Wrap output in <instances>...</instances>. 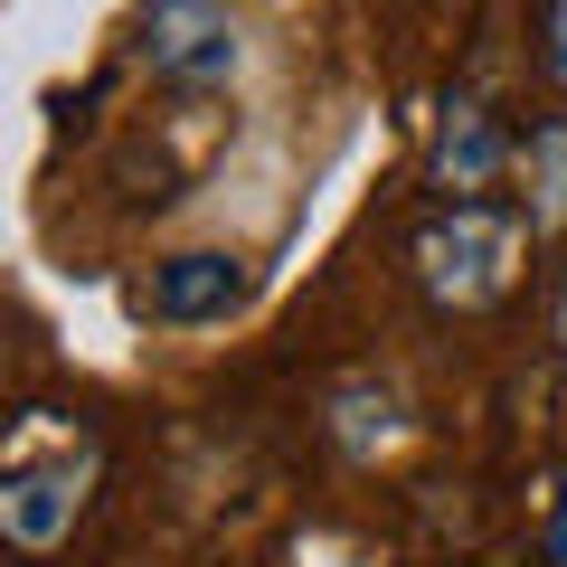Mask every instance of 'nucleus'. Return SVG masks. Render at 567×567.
Segmentation results:
<instances>
[{"instance_id":"nucleus-5","label":"nucleus","mask_w":567,"mask_h":567,"mask_svg":"<svg viewBox=\"0 0 567 567\" xmlns=\"http://www.w3.org/2000/svg\"><path fill=\"white\" fill-rule=\"evenodd\" d=\"M322 416H331V445H341L350 464H388V454L406 445V406H398V388H379L369 369H350V379H331Z\"/></svg>"},{"instance_id":"nucleus-1","label":"nucleus","mask_w":567,"mask_h":567,"mask_svg":"<svg viewBox=\"0 0 567 567\" xmlns=\"http://www.w3.org/2000/svg\"><path fill=\"white\" fill-rule=\"evenodd\" d=\"M95 435L66 416H20L10 425V445H0V539L29 548V558H48V548H66V529L85 520V502H95Z\"/></svg>"},{"instance_id":"nucleus-7","label":"nucleus","mask_w":567,"mask_h":567,"mask_svg":"<svg viewBox=\"0 0 567 567\" xmlns=\"http://www.w3.org/2000/svg\"><path fill=\"white\" fill-rule=\"evenodd\" d=\"M520 181H529V237H558L567 227V123H539L529 133V152H520Z\"/></svg>"},{"instance_id":"nucleus-8","label":"nucleus","mask_w":567,"mask_h":567,"mask_svg":"<svg viewBox=\"0 0 567 567\" xmlns=\"http://www.w3.org/2000/svg\"><path fill=\"white\" fill-rule=\"evenodd\" d=\"M539 58H548V76H558V95H567V0H548V48Z\"/></svg>"},{"instance_id":"nucleus-4","label":"nucleus","mask_w":567,"mask_h":567,"mask_svg":"<svg viewBox=\"0 0 567 567\" xmlns=\"http://www.w3.org/2000/svg\"><path fill=\"white\" fill-rule=\"evenodd\" d=\"M237 303H246V265L218 256V246L162 256V265H152V284H142V312H152L162 331H218Z\"/></svg>"},{"instance_id":"nucleus-2","label":"nucleus","mask_w":567,"mask_h":567,"mask_svg":"<svg viewBox=\"0 0 567 567\" xmlns=\"http://www.w3.org/2000/svg\"><path fill=\"white\" fill-rule=\"evenodd\" d=\"M520 256H529V218H520V208L454 199L445 218L416 227V275H425V293H435V303H454V312L502 303L511 284H520Z\"/></svg>"},{"instance_id":"nucleus-6","label":"nucleus","mask_w":567,"mask_h":567,"mask_svg":"<svg viewBox=\"0 0 567 567\" xmlns=\"http://www.w3.org/2000/svg\"><path fill=\"white\" fill-rule=\"evenodd\" d=\"M435 189L445 199H473V189H492V171H502V133H492L483 95H454L445 114H435Z\"/></svg>"},{"instance_id":"nucleus-9","label":"nucleus","mask_w":567,"mask_h":567,"mask_svg":"<svg viewBox=\"0 0 567 567\" xmlns=\"http://www.w3.org/2000/svg\"><path fill=\"white\" fill-rule=\"evenodd\" d=\"M548 558L567 567V473H558V502H548Z\"/></svg>"},{"instance_id":"nucleus-3","label":"nucleus","mask_w":567,"mask_h":567,"mask_svg":"<svg viewBox=\"0 0 567 567\" xmlns=\"http://www.w3.org/2000/svg\"><path fill=\"white\" fill-rule=\"evenodd\" d=\"M142 66L162 85H189V95H227L256 66V39L227 0H152L142 10Z\"/></svg>"},{"instance_id":"nucleus-10","label":"nucleus","mask_w":567,"mask_h":567,"mask_svg":"<svg viewBox=\"0 0 567 567\" xmlns=\"http://www.w3.org/2000/svg\"><path fill=\"white\" fill-rule=\"evenodd\" d=\"M558 341H567V275H558Z\"/></svg>"}]
</instances>
